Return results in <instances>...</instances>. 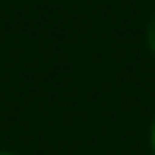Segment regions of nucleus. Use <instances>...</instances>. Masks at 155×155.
<instances>
[{
  "label": "nucleus",
  "instance_id": "obj_1",
  "mask_svg": "<svg viewBox=\"0 0 155 155\" xmlns=\"http://www.w3.org/2000/svg\"><path fill=\"white\" fill-rule=\"evenodd\" d=\"M146 51L155 57V13L149 16V22H146Z\"/></svg>",
  "mask_w": 155,
  "mask_h": 155
},
{
  "label": "nucleus",
  "instance_id": "obj_2",
  "mask_svg": "<svg viewBox=\"0 0 155 155\" xmlns=\"http://www.w3.org/2000/svg\"><path fill=\"white\" fill-rule=\"evenodd\" d=\"M149 149L155 155V117H152V127H149Z\"/></svg>",
  "mask_w": 155,
  "mask_h": 155
},
{
  "label": "nucleus",
  "instance_id": "obj_3",
  "mask_svg": "<svg viewBox=\"0 0 155 155\" xmlns=\"http://www.w3.org/2000/svg\"><path fill=\"white\" fill-rule=\"evenodd\" d=\"M0 155H16V152H6V149H0Z\"/></svg>",
  "mask_w": 155,
  "mask_h": 155
}]
</instances>
